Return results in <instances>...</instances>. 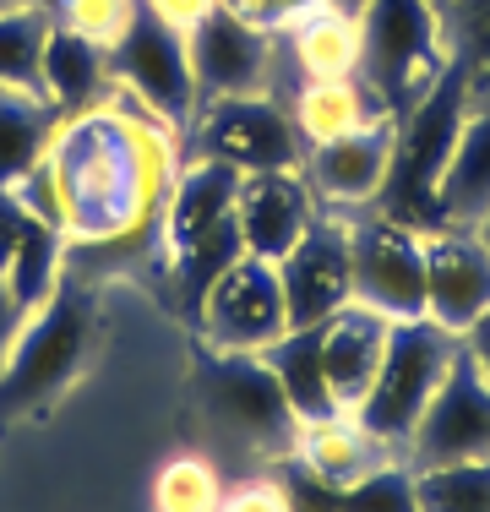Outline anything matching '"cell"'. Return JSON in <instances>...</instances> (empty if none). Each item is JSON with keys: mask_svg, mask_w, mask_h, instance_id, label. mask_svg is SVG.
I'll use <instances>...</instances> for the list:
<instances>
[{"mask_svg": "<svg viewBox=\"0 0 490 512\" xmlns=\"http://www.w3.org/2000/svg\"><path fill=\"white\" fill-rule=\"evenodd\" d=\"M44 164L55 175L71 246L153 251L164 202L186 169V131L115 88L77 115H60Z\"/></svg>", "mask_w": 490, "mask_h": 512, "instance_id": "obj_1", "label": "cell"}, {"mask_svg": "<svg viewBox=\"0 0 490 512\" xmlns=\"http://www.w3.org/2000/svg\"><path fill=\"white\" fill-rule=\"evenodd\" d=\"M22 322H28V311L17 306V295H11V289H6V278H0V365H6L11 344H17Z\"/></svg>", "mask_w": 490, "mask_h": 512, "instance_id": "obj_33", "label": "cell"}, {"mask_svg": "<svg viewBox=\"0 0 490 512\" xmlns=\"http://www.w3.org/2000/svg\"><path fill=\"white\" fill-rule=\"evenodd\" d=\"M294 82H343L360 77V11L349 6H305L278 28Z\"/></svg>", "mask_w": 490, "mask_h": 512, "instance_id": "obj_17", "label": "cell"}, {"mask_svg": "<svg viewBox=\"0 0 490 512\" xmlns=\"http://www.w3.org/2000/svg\"><path fill=\"white\" fill-rule=\"evenodd\" d=\"M224 480L202 453H180L153 474V512H218Z\"/></svg>", "mask_w": 490, "mask_h": 512, "instance_id": "obj_28", "label": "cell"}, {"mask_svg": "<svg viewBox=\"0 0 490 512\" xmlns=\"http://www.w3.org/2000/svg\"><path fill=\"white\" fill-rule=\"evenodd\" d=\"M235 197H240V169L213 164V158H186V169H180L175 191L164 202V218H158L153 256L164 267V278L175 284L191 322H196L202 295L213 289V278L235 256H245Z\"/></svg>", "mask_w": 490, "mask_h": 512, "instance_id": "obj_2", "label": "cell"}, {"mask_svg": "<svg viewBox=\"0 0 490 512\" xmlns=\"http://www.w3.org/2000/svg\"><path fill=\"white\" fill-rule=\"evenodd\" d=\"M202 404L213 414L218 431L240 436L245 447H262V453H294V420L284 387H278L273 365L262 355H207L202 360Z\"/></svg>", "mask_w": 490, "mask_h": 512, "instance_id": "obj_10", "label": "cell"}, {"mask_svg": "<svg viewBox=\"0 0 490 512\" xmlns=\"http://www.w3.org/2000/svg\"><path fill=\"white\" fill-rule=\"evenodd\" d=\"M327 512H420L414 502V469H376L371 480L349 485V491H333L327 496Z\"/></svg>", "mask_w": 490, "mask_h": 512, "instance_id": "obj_29", "label": "cell"}, {"mask_svg": "<svg viewBox=\"0 0 490 512\" xmlns=\"http://www.w3.org/2000/svg\"><path fill=\"white\" fill-rule=\"evenodd\" d=\"M55 126H60V109L49 104V93L0 88V186H11L17 175H28L39 164Z\"/></svg>", "mask_w": 490, "mask_h": 512, "instance_id": "obj_24", "label": "cell"}, {"mask_svg": "<svg viewBox=\"0 0 490 512\" xmlns=\"http://www.w3.org/2000/svg\"><path fill=\"white\" fill-rule=\"evenodd\" d=\"M474 235H480V246H485V251H490V213H485V218H480V224H474Z\"/></svg>", "mask_w": 490, "mask_h": 512, "instance_id": "obj_35", "label": "cell"}, {"mask_svg": "<svg viewBox=\"0 0 490 512\" xmlns=\"http://www.w3.org/2000/svg\"><path fill=\"white\" fill-rule=\"evenodd\" d=\"M349 300L392 322L425 316V229L392 218L387 207H360V218H349Z\"/></svg>", "mask_w": 490, "mask_h": 512, "instance_id": "obj_7", "label": "cell"}, {"mask_svg": "<svg viewBox=\"0 0 490 512\" xmlns=\"http://www.w3.org/2000/svg\"><path fill=\"white\" fill-rule=\"evenodd\" d=\"M463 355H469V360H474V371H480L485 382H490V311L469 327V333H463Z\"/></svg>", "mask_w": 490, "mask_h": 512, "instance_id": "obj_34", "label": "cell"}, {"mask_svg": "<svg viewBox=\"0 0 490 512\" xmlns=\"http://www.w3.org/2000/svg\"><path fill=\"white\" fill-rule=\"evenodd\" d=\"M490 311V251L474 229H431L425 235V316L463 338Z\"/></svg>", "mask_w": 490, "mask_h": 512, "instance_id": "obj_16", "label": "cell"}, {"mask_svg": "<svg viewBox=\"0 0 490 512\" xmlns=\"http://www.w3.org/2000/svg\"><path fill=\"white\" fill-rule=\"evenodd\" d=\"M213 6H218V0H142V11H153V17H158V22H169L175 33H191Z\"/></svg>", "mask_w": 490, "mask_h": 512, "instance_id": "obj_32", "label": "cell"}, {"mask_svg": "<svg viewBox=\"0 0 490 512\" xmlns=\"http://www.w3.org/2000/svg\"><path fill=\"white\" fill-rule=\"evenodd\" d=\"M447 44L469 82V104L490 109V0H441Z\"/></svg>", "mask_w": 490, "mask_h": 512, "instance_id": "obj_26", "label": "cell"}, {"mask_svg": "<svg viewBox=\"0 0 490 512\" xmlns=\"http://www.w3.org/2000/svg\"><path fill=\"white\" fill-rule=\"evenodd\" d=\"M436 6H441V0H436Z\"/></svg>", "mask_w": 490, "mask_h": 512, "instance_id": "obj_36", "label": "cell"}, {"mask_svg": "<svg viewBox=\"0 0 490 512\" xmlns=\"http://www.w3.org/2000/svg\"><path fill=\"white\" fill-rule=\"evenodd\" d=\"M218 512H294V496L284 480L273 474H256V480H240L235 491H224Z\"/></svg>", "mask_w": 490, "mask_h": 512, "instance_id": "obj_31", "label": "cell"}, {"mask_svg": "<svg viewBox=\"0 0 490 512\" xmlns=\"http://www.w3.org/2000/svg\"><path fill=\"white\" fill-rule=\"evenodd\" d=\"M414 502L420 512H490V458L414 469Z\"/></svg>", "mask_w": 490, "mask_h": 512, "instance_id": "obj_27", "label": "cell"}, {"mask_svg": "<svg viewBox=\"0 0 490 512\" xmlns=\"http://www.w3.org/2000/svg\"><path fill=\"white\" fill-rule=\"evenodd\" d=\"M452 66L436 0H365L360 6V82L387 115H403Z\"/></svg>", "mask_w": 490, "mask_h": 512, "instance_id": "obj_3", "label": "cell"}, {"mask_svg": "<svg viewBox=\"0 0 490 512\" xmlns=\"http://www.w3.org/2000/svg\"><path fill=\"white\" fill-rule=\"evenodd\" d=\"M294 458H300V469L311 474L322 491H349V485L371 480L376 469H387L392 442L371 436L354 414H333V420L300 425V436H294Z\"/></svg>", "mask_w": 490, "mask_h": 512, "instance_id": "obj_19", "label": "cell"}, {"mask_svg": "<svg viewBox=\"0 0 490 512\" xmlns=\"http://www.w3.org/2000/svg\"><path fill=\"white\" fill-rule=\"evenodd\" d=\"M142 0H49V11H55L60 28L82 33V39L104 44V50H115L120 33L131 28V17H137Z\"/></svg>", "mask_w": 490, "mask_h": 512, "instance_id": "obj_30", "label": "cell"}, {"mask_svg": "<svg viewBox=\"0 0 490 512\" xmlns=\"http://www.w3.org/2000/svg\"><path fill=\"white\" fill-rule=\"evenodd\" d=\"M289 327H322L338 306H349V213H322L305 240L278 262Z\"/></svg>", "mask_w": 490, "mask_h": 512, "instance_id": "obj_14", "label": "cell"}, {"mask_svg": "<svg viewBox=\"0 0 490 512\" xmlns=\"http://www.w3.org/2000/svg\"><path fill=\"white\" fill-rule=\"evenodd\" d=\"M55 33L49 0H11L0 6V88L44 93V44Z\"/></svg>", "mask_w": 490, "mask_h": 512, "instance_id": "obj_25", "label": "cell"}, {"mask_svg": "<svg viewBox=\"0 0 490 512\" xmlns=\"http://www.w3.org/2000/svg\"><path fill=\"white\" fill-rule=\"evenodd\" d=\"M458 349H463V338H452L447 327L431 322V316L392 322L387 355L376 365V382H371V393L360 398L354 420L371 436H382V442H409L414 425L431 409V398L441 393V382H447Z\"/></svg>", "mask_w": 490, "mask_h": 512, "instance_id": "obj_5", "label": "cell"}, {"mask_svg": "<svg viewBox=\"0 0 490 512\" xmlns=\"http://www.w3.org/2000/svg\"><path fill=\"white\" fill-rule=\"evenodd\" d=\"M186 158H213V164H229L240 175H256V169H300L305 142L278 93L207 99L196 104L186 126Z\"/></svg>", "mask_w": 490, "mask_h": 512, "instance_id": "obj_6", "label": "cell"}, {"mask_svg": "<svg viewBox=\"0 0 490 512\" xmlns=\"http://www.w3.org/2000/svg\"><path fill=\"white\" fill-rule=\"evenodd\" d=\"M262 360L273 365V376H278V387H284V398H289V409H294L300 425H316V420L343 414L333 387H327L322 333H316V327H289L273 349H262Z\"/></svg>", "mask_w": 490, "mask_h": 512, "instance_id": "obj_23", "label": "cell"}, {"mask_svg": "<svg viewBox=\"0 0 490 512\" xmlns=\"http://www.w3.org/2000/svg\"><path fill=\"white\" fill-rule=\"evenodd\" d=\"M436 207V229H474L490 213V109L469 104L458 142H452L447 164L436 175L431 191Z\"/></svg>", "mask_w": 490, "mask_h": 512, "instance_id": "obj_20", "label": "cell"}, {"mask_svg": "<svg viewBox=\"0 0 490 512\" xmlns=\"http://www.w3.org/2000/svg\"><path fill=\"white\" fill-rule=\"evenodd\" d=\"M392 158H398V115H376L349 137L305 148L300 175L327 213H360L387 197Z\"/></svg>", "mask_w": 490, "mask_h": 512, "instance_id": "obj_12", "label": "cell"}, {"mask_svg": "<svg viewBox=\"0 0 490 512\" xmlns=\"http://www.w3.org/2000/svg\"><path fill=\"white\" fill-rule=\"evenodd\" d=\"M109 66H115V88H126L131 99H142L158 120L186 131L196 115V77H191V50L186 33H175L169 22H158L153 11L137 6L131 28L120 33V44L109 50Z\"/></svg>", "mask_w": 490, "mask_h": 512, "instance_id": "obj_11", "label": "cell"}, {"mask_svg": "<svg viewBox=\"0 0 490 512\" xmlns=\"http://www.w3.org/2000/svg\"><path fill=\"white\" fill-rule=\"evenodd\" d=\"M316 333H322L327 387H333L338 409L354 414V409H360V398L371 393V382H376V365H382V355H387L392 316L360 306V300H349V306H338L322 327H316Z\"/></svg>", "mask_w": 490, "mask_h": 512, "instance_id": "obj_18", "label": "cell"}, {"mask_svg": "<svg viewBox=\"0 0 490 512\" xmlns=\"http://www.w3.org/2000/svg\"><path fill=\"white\" fill-rule=\"evenodd\" d=\"M469 458H490V382L458 349L441 393L431 398L425 420L409 436V463L431 469V463H469Z\"/></svg>", "mask_w": 490, "mask_h": 512, "instance_id": "obj_13", "label": "cell"}, {"mask_svg": "<svg viewBox=\"0 0 490 512\" xmlns=\"http://www.w3.org/2000/svg\"><path fill=\"white\" fill-rule=\"evenodd\" d=\"M191 50V77H196V99H256V93H284L278 88V33L262 22L240 17L235 6L218 0L202 22L186 33Z\"/></svg>", "mask_w": 490, "mask_h": 512, "instance_id": "obj_9", "label": "cell"}, {"mask_svg": "<svg viewBox=\"0 0 490 512\" xmlns=\"http://www.w3.org/2000/svg\"><path fill=\"white\" fill-rule=\"evenodd\" d=\"M289 120L300 131L305 148H322V142H338L349 131H360L365 120L387 115L382 104L371 99L360 77H343V82H294L289 88Z\"/></svg>", "mask_w": 490, "mask_h": 512, "instance_id": "obj_22", "label": "cell"}, {"mask_svg": "<svg viewBox=\"0 0 490 512\" xmlns=\"http://www.w3.org/2000/svg\"><path fill=\"white\" fill-rule=\"evenodd\" d=\"M196 333L218 355H262L289 333V306H284V278L278 262L262 256H235L213 289L196 306Z\"/></svg>", "mask_w": 490, "mask_h": 512, "instance_id": "obj_8", "label": "cell"}, {"mask_svg": "<svg viewBox=\"0 0 490 512\" xmlns=\"http://www.w3.org/2000/svg\"><path fill=\"white\" fill-rule=\"evenodd\" d=\"M316 218H322V202L311 197L300 169H256V175H240L235 224H240L245 256L284 262Z\"/></svg>", "mask_w": 490, "mask_h": 512, "instance_id": "obj_15", "label": "cell"}, {"mask_svg": "<svg viewBox=\"0 0 490 512\" xmlns=\"http://www.w3.org/2000/svg\"><path fill=\"white\" fill-rule=\"evenodd\" d=\"M93 349V295L82 284H60L39 311L22 322L17 344L0 365V420L22 409H39L82 371Z\"/></svg>", "mask_w": 490, "mask_h": 512, "instance_id": "obj_4", "label": "cell"}, {"mask_svg": "<svg viewBox=\"0 0 490 512\" xmlns=\"http://www.w3.org/2000/svg\"><path fill=\"white\" fill-rule=\"evenodd\" d=\"M44 93L60 115H77V109L109 99V93H115L109 50L55 22V33H49V44H44Z\"/></svg>", "mask_w": 490, "mask_h": 512, "instance_id": "obj_21", "label": "cell"}]
</instances>
